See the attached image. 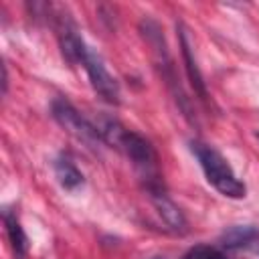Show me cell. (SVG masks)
<instances>
[{"mask_svg":"<svg viewBox=\"0 0 259 259\" xmlns=\"http://www.w3.org/2000/svg\"><path fill=\"white\" fill-rule=\"evenodd\" d=\"M95 127H97V132L105 144L117 148L119 152H123L132 160V164H134L140 180L144 182L148 194H156V192L164 190L160 170H158L156 150L152 148V144L144 136L123 127L117 119H111V117H103L99 123H95Z\"/></svg>","mask_w":259,"mask_h":259,"instance_id":"6da1fadb","label":"cell"},{"mask_svg":"<svg viewBox=\"0 0 259 259\" xmlns=\"http://www.w3.org/2000/svg\"><path fill=\"white\" fill-rule=\"evenodd\" d=\"M190 148H192V154L196 156V160L204 172L206 182L212 188H217L223 196H229V198H243L245 196V192H247L245 184L237 178L235 170L231 168L227 158L217 148L202 144V142H190Z\"/></svg>","mask_w":259,"mask_h":259,"instance_id":"7a4b0ae2","label":"cell"},{"mask_svg":"<svg viewBox=\"0 0 259 259\" xmlns=\"http://www.w3.org/2000/svg\"><path fill=\"white\" fill-rule=\"evenodd\" d=\"M51 111H53V117L57 119V123L69 134L73 136L75 140L83 142L85 146L89 148H95L101 140L95 123H91L85 115H81L65 97H57L53 103H51Z\"/></svg>","mask_w":259,"mask_h":259,"instance_id":"3957f363","label":"cell"},{"mask_svg":"<svg viewBox=\"0 0 259 259\" xmlns=\"http://www.w3.org/2000/svg\"><path fill=\"white\" fill-rule=\"evenodd\" d=\"M81 65H83V69L87 71V77H89V81H91L93 91H95L103 101L117 105V103H119V97H121L119 85H117L115 77L107 71L103 59H101L91 47L87 49V53H85Z\"/></svg>","mask_w":259,"mask_h":259,"instance_id":"277c9868","label":"cell"},{"mask_svg":"<svg viewBox=\"0 0 259 259\" xmlns=\"http://www.w3.org/2000/svg\"><path fill=\"white\" fill-rule=\"evenodd\" d=\"M180 49H182V59L186 63V73H188V79L194 87V91L200 95V99H208V93H206V85H204V79L196 67V61H194V55H192V47H190V38H188V30H184L180 26Z\"/></svg>","mask_w":259,"mask_h":259,"instance_id":"5b68a950","label":"cell"},{"mask_svg":"<svg viewBox=\"0 0 259 259\" xmlns=\"http://www.w3.org/2000/svg\"><path fill=\"white\" fill-rule=\"evenodd\" d=\"M4 227H6V235H8V241H10V247L14 251V255L18 259H24L26 257V251H28V239L20 227V221L16 217V212L12 210H4Z\"/></svg>","mask_w":259,"mask_h":259,"instance_id":"8992f818","label":"cell"},{"mask_svg":"<svg viewBox=\"0 0 259 259\" xmlns=\"http://www.w3.org/2000/svg\"><path fill=\"white\" fill-rule=\"evenodd\" d=\"M221 241H223V247H229V249L251 247L255 241H259V231L253 225H237V227L227 229Z\"/></svg>","mask_w":259,"mask_h":259,"instance_id":"52a82bcc","label":"cell"},{"mask_svg":"<svg viewBox=\"0 0 259 259\" xmlns=\"http://www.w3.org/2000/svg\"><path fill=\"white\" fill-rule=\"evenodd\" d=\"M150 196H152V200H154L158 212L162 214V219H164L172 229H176V231H184V227H186V219H184L182 210H180V208L166 196V192L162 190V192H156V194H150Z\"/></svg>","mask_w":259,"mask_h":259,"instance_id":"ba28073f","label":"cell"},{"mask_svg":"<svg viewBox=\"0 0 259 259\" xmlns=\"http://www.w3.org/2000/svg\"><path fill=\"white\" fill-rule=\"evenodd\" d=\"M55 176H57V180L61 182V186L67 188V190H75V188H79V186L83 184V174H81V170H79V168L75 166V162L69 160L67 156H61V158L55 160Z\"/></svg>","mask_w":259,"mask_h":259,"instance_id":"9c48e42d","label":"cell"},{"mask_svg":"<svg viewBox=\"0 0 259 259\" xmlns=\"http://www.w3.org/2000/svg\"><path fill=\"white\" fill-rule=\"evenodd\" d=\"M180 259H227V255L219 249V247H212V245H194L190 247Z\"/></svg>","mask_w":259,"mask_h":259,"instance_id":"30bf717a","label":"cell"},{"mask_svg":"<svg viewBox=\"0 0 259 259\" xmlns=\"http://www.w3.org/2000/svg\"><path fill=\"white\" fill-rule=\"evenodd\" d=\"M152 259H162V257H152Z\"/></svg>","mask_w":259,"mask_h":259,"instance_id":"8fae6325","label":"cell"},{"mask_svg":"<svg viewBox=\"0 0 259 259\" xmlns=\"http://www.w3.org/2000/svg\"><path fill=\"white\" fill-rule=\"evenodd\" d=\"M257 136H259V134H257Z\"/></svg>","mask_w":259,"mask_h":259,"instance_id":"7c38bea8","label":"cell"}]
</instances>
